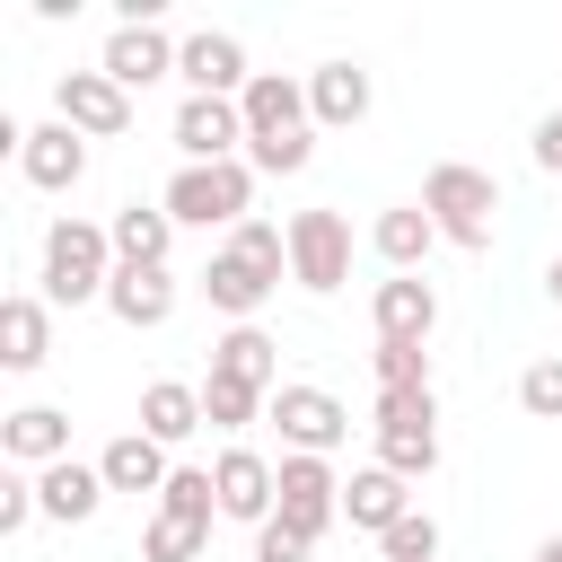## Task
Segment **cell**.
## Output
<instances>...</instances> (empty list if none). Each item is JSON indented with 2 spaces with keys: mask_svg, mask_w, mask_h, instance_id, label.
I'll use <instances>...</instances> for the list:
<instances>
[{
  "mask_svg": "<svg viewBox=\"0 0 562 562\" xmlns=\"http://www.w3.org/2000/svg\"><path fill=\"white\" fill-rule=\"evenodd\" d=\"M307 553H316V544H307L290 518H263V527H255V562H307Z\"/></svg>",
  "mask_w": 562,
  "mask_h": 562,
  "instance_id": "cell-34",
  "label": "cell"
},
{
  "mask_svg": "<svg viewBox=\"0 0 562 562\" xmlns=\"http://www.w3.org/2000/svg\"><path fill=\"white\" fill-rule=\"evenodd\" d=\"M44 351H53V299L44 290H9L0 299V369H44Z\"/></svg>",
  "mask_w": 562,
  "mask_h": 562,
  "instance_id": "cell-19",
  "label": "cell"
},
{
  "mask_svg": "<svg viewBox=\"0 0 562 562\" xmlns=\"http://www.w3.org/2000/svg\"><path fill=\"white\" fill-rule=\"evenodd\" d=\"M211 492H220V518H237V527H263V518H272V501H281V465H272L263 448L228 439V448L211 457Z\"/></svg>",
  "mask_w": 562,
  "mask_h": 562,
  "instance_id": "cell-8",
  "label": "cell"
},
{
  "mask_svg": "<svg viewBox=\"0 0 562 562\" xmlns=\"http://www.w3.org/2000/svg\"><path fill=\"white\" fill-rule=\"evenodd\" d=\"M140 430H149L158 448H184V439L202 430V386H184V378H149V386H140Z\"/></svg>",
  "mask_w": 562,
  "mask_h": 562,
  "instance_id": "cell-25",
  "label": "cell"
},
{
  "mask_svg": "<svg viewBox=\"0 0 562 562\" xmlns=\"http://www.w3.org/2000/svg\"><path fill=\"white\" fill-rule=\"evenodd\" d=\"M176 35L158 26V18H114V35H105V53H97V70L132 97V88H158V79H176Z\"/></svg>",
  "mask_w": 562,
  "mask_h": 562,
  "instance_id": "cell-7",
  "label": "cell"
},
{
  "mask_svg": "<svg viewBox=\"0 0 562 562\" xmlns=\"http://www.w3.org/2000/svg\"><path fill=\"white\" fill-rule=\"evenodd\" d=\"M290 281L316 290V299H334L351 281V220L342 211H299L290 220Z\"/></svg>",
  "mask_w": 562,
  "mask_h": 562,
  "instance_id": "cell-6",
  "label": "cell"
},
{
  "mask_svg": "<svg viewBox=\"0 0 562 562\" xmlns=\"http://www.w3.org/2000/svg\"><path fill=\"white\" fill-rule=\"evenodd\" d=\"M158 202H167V220H176V228H246V220H255V167H246V158L176 167Z\"/></svg>",
  "mask_w": 562,
  "mask_h": 562,
  "instance_id": "cell-3",
  "label": "cell"
},
{
  "mask_svg": "<svg viewBox=\"0 0 562 562\" xmlns=\"http://www.w3.org/2000/svg\"><path fill=\"white\" fill-rule=\"evenodd\" d=\"M35 501H44V518H53V527H88V518L105 509V474H97V465H79V457H61V465H44V474H35Z\"/></svg>",
  "mask_w": 562,
  "mask_h": 562,
  "instance_id": "cell-20",
  "label": "cell"
},
{
  "mask_svg": "<svg viewBox=\"0 0 562 562\" xmlns=\"http://www.w3.org/2000/svg\"><path fill=\"white\" fill-rule=\"evenodd\" d=\"M0 457L26 465V474L61 465V457H70V413H61V404H18V413L0 422Z\"/></svg>",
  "mask_w": 562,
  "mask_h": 562,
  "instance_id": "cell-17",
  "label": "cell"
},
{
  "mask_svg": "<svg viewBox=\"0 0 562 562\" xmlns=\"http://www.w3.org/2000/svg\"><path fill=\"white\" fill-rule=\"evenodd\" d=\"M378 553H386V562H439V518H430V509H404V518L378 536Z\"/></svg>",
  "mask_w": 562,
  "mask_h": 562,
  "instance_id": "cell-30",
  "label": "cell"
},
{
  "mask_svg": "<svg viewBox=\"0 0 562 562\" xmlns=\"http://www.w3.org/2000/svg\"><path fill=\"white\" fill-rule=\"evenodd\" d=\"M176 79H184V97H246V44L237 35H220V26H193L184 35V53H176Z\"/></svg>",
  "mask_w": 562,
  "mask_h": 562,
  "instance_id": "cell-12",
  "label": "cell"
},
{
  "mask_svg": "<svg viewBox=\"0 0 562 562\" xmlns=\"http://www.w3.org/2000/svg\"><path fill=\"white\" fill-rule=\"evenodd\" d=\"M281 342L263 334V325H228L220 342H211V378H237V386H255V395H272L281 386V360H272Z\"/></svg>",
  "mask_w": 562,
  "mask_h": 562,
  "instance_id": "cell-23",
  "label": "cell"
},
{
  "mask_svg": "<svg viewBox=\"0 0 562 562\" xmlns=\"http://www.w3.org/2000/svg\"><path fill=\"white\" fill-rule=\"evenodd\" d=\"M176 149H184V167L246 158V114H237V97H184V105H176Z\"/></svg>",
  "mask_w": 562,
  "mask_h": 562,
  "instance_id": "cell-11",
  "label": "cell"
},
{
  "mask_svg": "<svg viewBox=\"0 0 562 562\" xmlns=\"http://www.w3.org/2000/svg\"><path fill=\"white\" fill-rule=\"evenodd\" d=\"M369 325H378V342H430V325H439V290H430L422 272H395V281H378Z\"/></svg>",
  "mask_w": 562,
  "mask_h": 562,
  "instance_id": "cell-16",
  "label": "cell"
},
{
  "mask_svg": "<svg viewBox=\"0 0 562 562\" xmlns=\"http://www.w3.org/2000/svg\"><path fill=\"white\" fill-rule=\"evenodd\" d=\"M544 290H553V307H562V255H553V263H544Z\"/></svg>",
  "mask_w": 562,
  "mask_h": 562,
  "instance_id": "cell-36",
  "label": "cell"
},
{
  "mask_svg": "<svg viewBox=\"0 0 562 562\" xmlns=\"http://www.w3.org/2000/svg\"><path fill=\"white\" fill-rule=\"evenodd\" d=\"M105 237H114V263H167L176 255V220H167V202H123L114 220H105Z\"/></svg>",
  "mask_w": 562,
  "mask_h": 562,
  "instance_id": "cell-21",
  "label": "cell"
},
{
  "mask_svg": "<svg viewBox=\"0 0 562 562\" xmlns=\"http://www.w3.org/2000/svg\"><path fill=\"white\" fill-rule=\"evenodd\" d=\"M105 307H114V325H132V334H158L167 316H176V272L158 263H114V281H105Z\"/></svg>",
  "mask_w": 562,
  "mask_h": 562,
  "instance_id": "cell-15",
  "label": "cell"
},
{
  "mask_svg": "<svg viewBox=\"0 0 562 562\" xmlns=\"http://www.w3.org/2000/svg\"><path fill=\"white\" fill-rule=\"evenodd\" d=\"M35 518H44V501H35V474H26V465H9V474H0V536H26Z\"/></svg>",
  "mask_w": 562,
  "mask_h": 562,
  "instance_id": "cell-32",
  "label": "cell"
},
{
  "mask_svg": "<svg viewBox=\"0 0 562 562\" xmlns=\"http://www.w3.org/2000/svg\"><path fill=\"white\" fill-rule=\"evenodd\" d=\"M263 422L281 430V457H334L351 439V413H342L334 386H272Z\"/></svg>",
  "mask_w": 562,
  "mask_h": 562,
  "instance_id": "cell-5",
  "label": "cell"
},
{
  "mask_svg": "<svg viewBox=\"0 0 562 562\" xmlns=\"http://www.w3.org/2000/svg\"><path fill=\"white\" fill-rule=\"evenodd\" d=\"M369 105H378V79H369L360 61H316V70H307V114H316L325 132L369 123Z\"/></svg>",
  "mask_w": 562,
  "mask_h": 562,
  "instance_id": "cell-14",
  "label": "cell"
},
{
  "mask_svg": "<svg viewBox=\"0 0 562 562\" xmlns=\"http://www.w3.org/2000/svg\"><path fill=\"white\" fill-rule=\"evenodd\" d=\"M527 149H536V167H544V176H562V114H544Z\"/></svg>",
  "mask_w": 562,
  "mask_h": 562,
  "instance_id": "cell-35",
  "label": "cell"
},
{
  "mask_svg": "<svg viewBox=\"0 0 562 562\" xmlns=\"http://www.w3.org/2000/svg\"><path fill=\"white\" fill-rule=\"evenodd\" d=\"M369 439H378V465H386V474L422 483V474L439 465V395H430V386H413V395H378Z\"/></svg>",
  "mask_w": 562,
  "mask_h": 562,
  "instance_id": "cell-4",
  "label": "cell"
},
{
  "mask_svg": "<svg viewBox=\"0 0 562 562\" xmlns=\"http://www.w3.org/2000/svg\"><path fill=\"white\" fill-rule=\"evenodd\" d=\"M44 299L53 307H88V299H105V281H114V237H105V220H53L44 228Z\"/></svg>",
  "mask_w": 562,
  "mask_h": 562,
  "instance_id": "cell-2",
  "label": "cell"
},
{
  "mask_svg": "<svg viewBox=\"0 0 562 562\" xmlns=\"http://www.w3.org/2000/svg\"><path fill=\"white\" fill-rule=\"evenodd\" d=\"M272 518H290L307 544L342 518V474H334V457H281V501H272Z\"/></svg>",
  "mask_w": 562,
  "mask_h": 562,
  "instance_id": "cell-10",
  "label": "cell"
},
{
  "mask_svg": "<svg viewBox=\"0 0 562 562\" xmlns=\"http://www.w3.org/2000/svg\"><path fill=\"white\" fill-rule=\"evenodd\" d=\"M404 509H413V483H404V474H386V465H360V474L342 483V518H351L360 536H386Z\"/></svg>",
  "mask_w": 562,
  "mask_h": 562,
  "instance_id": "cell-24",
  "label": "cell"
},
{
  "mask_svg": "<svg viewBox=\"0 0 562 562\" xmlns=\"http://www.w3.org/2000/svg\"><path fill=\"white\" fill-rule=\"evenodd\" d=\"M430 386V351L422 342H378V395H413Z\"/></svg>",
  "mask_w": 562,
  "mask_h": 562,
  "instance_id": "cell-31",
  "label": "cell"
},
{
  "mask_svg": "<svg viewBox=\"0 0 562 562\" xmlns=\"http://www.w3.org/2000/svg\"><path fill=\"white\" fill-rule=\"evenodd\" d=\"M263 404H272V395H255V386H237V378H202V422L228 430V439H237L246 422H263Z\"/></svg>",
  "mask_w": 562,
  "mask_h": 562,
  "instance_id": "cell-28",
  "label": "cell"
},
{
  "mask_svg": "<svg viewBox=\"0 0 562 562\" xmlns=\"http://www.w3.org/2000/svg\"><path fill=\"white\" fill-rule=\"evenodd\" d=\"M272 290H281V281H272L263 263H246L237 246H211V263H202V299H211V307H220L228 325H255Z\"/></svg>",
  "mask_w": 562,
  "mask_h": 562,
  "instance_id": "cell-13",
  "label": "cell"
},
{
  "mask_svg": "<svg viewBox=\"0 0 562 562\" xmlns=\"http://www.w3.org/2000/svg\"><path fill=\"white\" fill-rule=\"evenodd\" d=\"M369 246H378V263H386V272H422V263H430V246H439V228H430V211H422V202H386V211H378V228H369Z\"/></svg>",
  "mask_w": 562,
  "mask_h": 562,
  "instance_id": "cell-22",
  "label": "cell"
},
{
  "mask_svg": "<svg viewBox=\"0 0 562 562\" xmlns=\"http://www.w3.org/2000/svg\"><path fill=\"white\" fill-rule=\"evenodd\" d=\"M158 509H176V518H220V492H211V465H176L167 474V492H158Z\"/></svg>",
  "mask_w": 562,
  "mask_h": 562,
  "instance_id": "cell-29",
  "label": "cell"
},
{
  "mask_svg": "<svg viewBox=\"0 0 562 562\" xmlns=\"http://www.w3.org/2000/svg\"><path fill=\"white\" fill-rule=\"evenodd\" d=\"M18 176H26L35 193H70V184L88 176V140H79L70 123H35L26 149H18Z\"/></svg>",
  "mask_w": 562,
  "mask_h": 562,
  "instance_id": "cell-18",
  "label": "cell"
},
{
  "mask_svg": "<svg viewBox=\"0 0 562 562\" xmlns=\"http://www.w3.org/2000/svg\"><path fill=\"white\" fill-rule=\"evenodd\" d=\"M53 123H70L79 140H123L132 132V97L105 70H61L53 79Z\"/></svg>",
  "mask_w": 562,
  "mask_h": 562,
  "instance_id": "cell-9",
  "label": "cell"
},
{
  "mask_svg": "<svg viewBox=\"0 0 562 562\" xmlns=\"http://www.w3.org/2000/svg\"><path fill=\"white\" fill-rule=\"evenodd\" d=\"M518 404H527L536 422H562V360H527V369H518Z\"/></svg>",
  "mask_w": 562,
  "mask_h": 562,
  "instance_id": "cell-33",
  "label": "cell"
},
{
  "mask_svg": "<svg viewBox=\"0 0 562 562\" xmlns=\"http://www.w3.org/2000/svg\"><path fill=\"white\" fill-rule=\"evenodd\" d=\"M97 474H105V492H167V448L149 439V430H123V439H105V457H97Z\"/></svg>",
  "mask_w": 562,
  "mask_h": 562,
  "instance_id": "cell-26",
  "label": "cell"
},
{
  "mask_svg": "<svg viewBox=\"0 0 562 562\" xmlns=\"http://www.w3.org/2000/svg\"><path fill=\"white\" fill-rule=\"evenodd\" d=\"M202 544H211V527L176 518V509H149V527H140V562H202Z\"/></svg>",
  "mask_w": 562,
  "mask_h": 562,
  "instance_id": "cell-27",
  "label": "cell"
},
{
  "mask_svg": "<svg viewBox=\"0 0 562 562\" xmlns=\"http://www.w3.org/2000/svg\"><path fill=\"white\" fill-rule=\"evenodd\" d=\"M422 211H430L439 246H465V255H483V246H492V220H501V184H492V167L439 158V167L422 176Z\"/></svg>",
  "mask_w": 562,
  "mask_h": 562,
  "instance_id": "cell-1",
  "label": "cell"
},
{
  "mask_svg": "<svg viewBox=\"0 0 562 562\" xmlns=\"http://www.w3.org/2000/svg\"><path fill=\"white\" fill-rule=\"evenodd\" d=\"M536 562H562V536H544V544H536Z\"/></svg>",
  "mask_w": 562,
  "mask_h": 562,
  "instance_id": "cell-37",
  "label": "cell"
}]
</instances>
